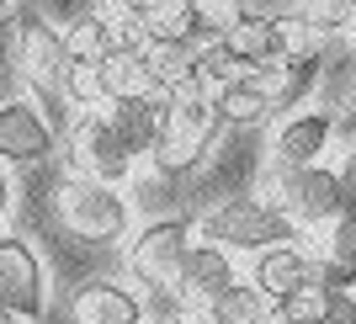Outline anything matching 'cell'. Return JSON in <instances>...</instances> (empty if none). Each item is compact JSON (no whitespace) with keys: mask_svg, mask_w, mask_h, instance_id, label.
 <instances>
[{"mask_svg":"<svg viewBox=\"0 0 356 324\" xmlns=\"http://www.w3.org/2000/svg\"><path fill=\"white\" fill-rule=\"evenodd\" d=\"M309 32H351L356 27V0H303Z\"/></svg>","mask_w":356,"mask_h":324,"instance_id":"cell-23","label":"cell"},{"mask_svg":"<svg viewBox=\"0 0 356 324\" xmlns=\"http://www.w3.org/2000/svg\"><path fill=\"white\" fill-rule=\"evenodd\" d=\"M106 122H112V133L122 138V149L128 154H154V138H160V112L144 102V96H128V102H112L106 106Z\"/></svg>","mask_w":356,"mask_h":324,"instance_id":"cell-16","label":"cell"},{"mask_svg":"<svg viewBox=\"0 0 356 324\" xmlns=\"http://www.w3.org/2000/svg\"><path fill=\"white\" fill-rule=\"evenodd\" d=\"M96 80H102V102H128V96H149L154 90L144 48H112V54H102Z\"/></svg>","mask_w":356,"mask_h":324,"instance_id":"cell-15","label":"cell"},{"mask_svg":"<svg viewBox=\"0 0 356 324\" xmlns=\"http://www.w3.org/2000/svg\"><path fill=\"white\" fill-rule=\"evenodd\" d=\"M255 287H261L271 303H282V298H293V293H303V287H314V255H303L298 245L261 250V255H255Z\"/></svg>","mask_w":356,"mask_h":324,"instance_id":"cell-14","label":"cell"},{"mask_svg":"<svg viewBox=\"0 0 356 324\" xmlns=\"http://www.w3.org/2000/svg\"><path fill=\"white\" fill-rule=\"evenodd\" d=\"M341 122H346V133H356V96L346 102V118H341Z\"/></svg>","mask_w":356,"mask_h":324,"instance_id":"cell-32","label":"cell"},{"mask_svg":"<svg viewBox=\"0 0 356 324\" xmlns=\"http://www.w3.org/2000/svg\"><path fill=\"white\" fill-rule=\"evenodd\" d=\"M213 106H218L223 128H255V122H266V118H271L266 96H261L250 80H234V86L213 90Z\"/></svg>","mask_w":356,"mask_h":324,"instance_id":"cell-18","label":"cell"},{"mask_svg":"<svg viewBox=\"0 0 356 324\" xmlns=\"http://www.w3.org/2000/svg\"><path fill=\"white\" fill-rule=\"evenodd\" d=\"M223 118L218 106H213V96L202 86H181L176 102H170V112L160 118V138H154V170L160 176H186L192 165H202V154L213 149V138H218Z\"/></svg>","mask_w":356,"mask_h":324,"instance_id":"cell-1","label":"cell"},{"mask_svg":"<svg viewBox=\"0 0 356 324\" xmlns=\"http://www.w3.org/2000/svg\"><path fill=\"white\" fill-rule=\"evenodd\" d=\"M277 207H282L293 223H335L346 213V181L341 170H325V165H303V170H277Z\"/></svg>","mask_w":356,"mask_h":324,"instance_id":"cell-5","label":"cell"},{"mask_svg":"<svg viewBox=\"0 0 356 324\" xmlns=\"http://www.w3.org/2000/svg\"><path fill=\"white\" fill-rule=\"evenodd\" d=\"M64 48H70V59L102 64V54H112L106 22H102V16H86V22H74V27H70V38H64Z\"/></svg>","mask_w":356,"mask_h":324,"instance_id":"cell-22","label":"cell"},{"mask_svg":"<svg viewBox=\"0 0 356 324\" xmlns=\"http://www.w3.org/2000/svg\"><path fill=\"white\" fill-rule=\"evenodd\" d=\"M54 207H59V223L86 245H112V239L128 234V202L102 181H86V176L64 181Z\"/></svg>","mask_w":356,"mask_h":324,"instance_id":"cell-4","label":"cell"},{"mask_svg":"<svg viewBox=\"0 0 356 324\" xmlns=\"http://www.w3.org/2000/svg\"><path fill=\"white\" fill-rule=\"evenodd\" d=\"M293 229L298 223L277 202H266V197H234V202L213 207L208 218H202L208 245H223L229 255L234 250L261 255V250H277V245H293Z\"/></svg>","mask_w":356,"mask_h":324,"instance_id":"cell-2","label":"cell"},{"mask_svg":"<svg viewBox=\"0 0 356 324\" xmlns=\"http://www.w3.org/2000/svg\"><path fill=\"white\" fill-rule=\"evenodd\" d=\"M0 303L16 319H43L48 309V271L27 239L0 234Z\"/></svg>","mask_w":356,"mask_h":324,"instance_id":"cell-7","label":"cell"},{"mask_svg":"<svg viewBox=\"0 0 356 324\" xmlns=\"http://www.w3.org/2000/svg\"><path fill=\"white\" fill-rule=\"evenodd\" d=\"M170 287H176L192 309H208L218 293H229V287H234V255L223 250V245H208V239H202V245H192V250H186L181 277L170 282Z\"/></svg>","mask_w":356,"mask_h":324,"instance_id":"cell-10","label":"cell"},{"mask_svg":"<svg viewBox=\"0 0 356 324\" xmlns=\"http://www.w3.org/2000/svg\"><path fill=\"white\" fill-rule=\"evenodd\" d=\"M106 11H122V16H149L154 0H106Z\"/></svg>","mask_w":356,"mask_h":324,"instance_id":"cell-28","label":"cell"},{"mask_svg":"<svg viewBox=\"0 0 356 324\" xmlns=\"http://www.w3.org/2000/svg\"><path fill=\"white\" fill-rule=\"evenodd\" d=\"M6 213H11V181L0 176V218H6Z\"/></svg>","mask_w":356,"mask_h":324,"instance_id":"cell-30","label":"cell"},{"mask_svg":"<svg viewBox=\"0 0 356 324\" xmlns=\"http://www.w3.org/2000/svg\"><path fill=\"white\" fill-rule=\"evenodd\" d=\"M218 319H229V324H266V314H271V298L255 287V282H234L229 293H218L208 303Z\"/></svg>","mask_w":356,"mask_h":324,"instance_id":"cell-19","label":"cell"},{"mask_svg":"<svg viewBox=\"0 0 356 324\" xmlns=\"http://www.w3.org/2000/svg\"><path fill=\"white\" fill-rule=\"evenodd\" d=\"M319 324H356V293H330L325 287V314Z\"/></svg>","mask_w":356,"mask_h":324,"instance_id":"cell-27","label":"cell"},{"mask_svg":"<svg viewBox=\"0 0 356 324\" xmlns=\"http://www.w3.org/2000/svg\"><path fill=\"white\" fill-rule=\"evenodd\" d=\"M239 16H245V6H239V0H197V6H192L197 48H202V43H223V38L234 32Z\"/></svg>","mask_w":356,"mask_h":324,"instance_id":"cell-21","label":"cell"},{"mask_svg":"<svg viewBox=\"0 0 356 324\" xmlns=\"http://www.w3.org/2000/svg\"><path fill=\"white\" fill-rule=\"evenodd\" d=\"M48 154H54V122L32 102L0 106V160L6 165H38Z\"/></svg>","mask_w":356,"mask_h":324,"instance_id":"cell-9","label":"cell"},{"mask_svg":"<svg viewBox=\"0 0 356 324\" xmlns=\"http://www.w3.org/2000/svg\"><path fill=\"white\" fill-rule=\"evenodd\" d=\"M325 255L341 266H356V213H341L325 234Z\"/></svg>","mask_w":356,"mask_h":324,"instance_id":"cell-26","label":"cell"},{"mask_svg":"<svg viewBox=\"0 0 356 324\" xmlns=\"http://www.w3.org/2000/svg\"><path fill=\"white\" fill-rule=\"evenodd\" d=\"M192 250V223L186 218H154L144 234H134L128 245V277L138 287H170L181 277V261Z\"/></svg>","mask_w":356,"mask_h":324,"instance_id":"cell-6","label":"cell"},{"mask_svg":"<svg viewBox=\"0 0 356 324\" xmlns=\"http://www.w3.org/2000/svg\"><path fill=\"white\" fill-rule=\"evenodd\" d=\"M197 0H154V11H192Z\"/></svg>","mask_w":356,"mask_h":324,"instance_id":"cell-29","label":"cell"},{"mask_svg":"<svg viewBox=\"0 0 356 324\" xmlns=\"http://www.w3.org/2000/svg\"><path fill=\"white\" fill-rule=\"evenodd\" d=\"M144 64H149V74H154V86L181 90V86H192L197 43L192 38H149L144 43Z\"/></svg>","mask_w":356,"mask_h":324,"instance_id":"cell-17","label":"cell"},{"mask_svg":"<svg viewBox=\"0 0 356 324\" xmlns=\"http://www.w3.org/2000/svg\"><path fill=\"white\" fill-rule=\"evenodd\" d=\"M330 133H335V118L330 112H287L277 138H271V160L277 170H303V165H319Z\"/></svg>","mask_w":356,"mask_h":324,"instance_id":"cell-11","label":"cell"},{"mask_svg":"<svg viewBox=\"0 0 356 324\" xmlns=\"http://www.w3.org/2000/svg\"><path fill=\"white\" fill-rule=\"evenodd\" d=\"M186 298L176 293V287H149L144 293V319L149 324H186Z\"/></svg>","mask_w":356,"mask_h":324,"instance_id":"cell-24","label":"cell"},{"mask_svg":"<svg viewBox=\"0 0 356 324\" xmlns=\"http://www.w3.org/2000/svg\"><path fill=\"white\" fill-rule=\"evenodd\" d=\"M245 80L266 96L271 112H293V106L314 90V80H319V59H314V54H287V59H277V64L250 70Z\"/></svg>","mask_w":356,"mask_h":324,"instance_id":"cell-12","label":"cell"},{"mask_svg":"<svg viewBox=\"0 0 356 324\" xmlns=\"http://www.w3.org/2000/svg\"><path fill=\"white\" fill-rule=\"evenodd\" d=\"M0 324H16V314H11V309H6V303H0Z\"/></svg>","mask_w":356,"mask_h":324,"instance_id":"cell-33","label":"cell"},{"mask_svg":"<svg viewBox=\"0 0 356 324\" xmlns=\"http://www.w3.org/2000/svg\"><path fill=\"white\" fill-rule=\"evenodd\" d=\"M6 6H11V0H0V11H6Z\"/></svg>","mask_w":356,"mask_h":324,"instance_id":"cell-34","label":"cell"},{"mask_svg":"<svg viewBox=\"0 0 356 324\" xmlns=\"http://www.w3.org/2000/svg\"><path fill=\"white\" fill-rule=\"evenodd\" d=\"M64 96H70L80 112H90V106L102 102V80H96V64L70 59V80H64Z\"/></svg>","mask_w":356,"mask_h":324,"instance_id":"cell-25","label":"cell"},{"mask_svg":"<svg viewBox=\"0 0 356 324\" xmlns=\"http://www.w3.org/2000/svg\"><path fill=\"white\" fill-rule=\"evenodd\" d=\"M245 74H250V70H245V64L229 54V43H202V48H197L192 80H197L202 90H208V86H213V90H223V86H234V80H245Z\"/></svg>","mask_w":356,"mask_h":324,"instance_id":"cell-20","label":"cell"},{"mask_svg":"<svg viewBox=\"0 0 356 324\" xmlns=\"http://www.w3.org/2000/svg\"><path fill=\"white\" fill-rule=\"evenodd\" d=\"M186 324H229V319H218V314H213V309H202V314H197V319H186Z\"/></svg>","mask_w":356,"mask_h":324,"instance_id":"cell-31","label":"cell"},{"mask_svg":"<svg viewBox=\"0 0 356 324\" xmlns=\"http://www.w3.org/2000/svg\"><path fill=\"white\" fill-rule=\"evenodd\" d=\"M74 324H144V298L118 282H86L70 303Z\"/></svg>","mask_w":356,"mask_h":324,"instance_id":"cell-13","label":"cell"},{"mask_svg":"<svg viewBox=\"0 0 356 324\" xmlns=\"http://www.w3.org/2000/svg\"><path fill=\"white\" fill-rule=\"evenodd\" d=\"M16 70L27 80V90L43 102V118L54 122L64 106V80H70V48L43 16H27L16 27Z\"/></svg>","mask_w":356,"mask_h":324,"instance_id":"cell-3","label":"cell"},{"mask_svg":"<svg viewBox=\"0 0 356 324\" xmlns=\"http://www.w3.org/2000/svg\"><path fill=\"white\" fill-rule=\"evenodd\" d=\"M351 38H356V27H351Z\"/></svg>","mask_w":356,"mask_h":324,"instance_id":"cell-35","label":"cell"},{"mask_svg":"<svg viewBox=\"0 0 356 324\" xmlns=\"http://www.w3.org/2000/svg\"><path fill=\"white\" fill-rule=\"evenodd\" d=\"M74 170H86V181L118 186L134 170V154L122 149V138L112 133L106 112H80L74 118Z\"/></svg>","mask_w":356,"mask_h":324,"instance_id":"cell-8","label":"cell"}]
</instances>
